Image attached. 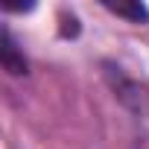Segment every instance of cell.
<instances>
[{"mask_svg": "<svg viewBox=\"0 0 149 149\" xmlns=\"http://www.w3.org/2000/svg\"><path fill=\"white\" fill-rule=\"evenodd\" d=\"M108 12H114V15H120V18H126V21H132V24H146L149 21V9L140 3V0H134V3H111V0H105L102 3Z\"/></svg>", "mask_w": 149, "mask_h": 149, "instance_id": "7a4b0ae2", "label": "cell"}, {"mask_svg": "<svg viewBox=\"0 0 149 149\" xmlns=\"http://www.w3.org/2000/svg\"><path fill=\"white\" fill-rule=\"evenodd\" d=\"M0 61H3V67L12 73V76H24L26 73V58L18 53L9 29H3V35H0Z\"/></svg>", "mask_w": 149, "mask_h": 149, "instance_id": "6da1fadb", "label": "cell"}]
</instances>
